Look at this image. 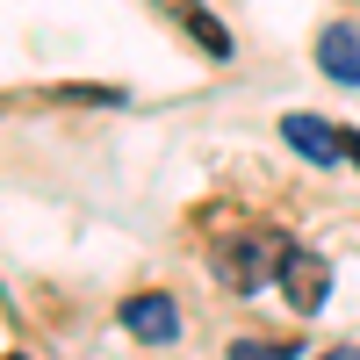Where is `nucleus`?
Here are the masks:
<instances>
[{"mask_svg": "<svg viewBox=\"0 0 360 360\" xmlns=\"http://www.w3.org/2000/svg\"><path fill=\"white\" fill-rule=\"evenodd\" d=\"M288 238L281 231H266V224H252L245 238H231V245H217V281L231 288V295H259L266 281H281V266H288Z\"/></svg>", "mask_w": 360, "mask_h": 360, "instance_id": "obj_1", "label": "nucleus"}, {"mask_svg": "<svg viewBox=\"0 0 360 360\" xmlns=\"http://www.w3.org/2000/svg\"><path fill=\"white\" fill-rule=\"evenodd\" d=\"M281 295H288L295 317H317L324 295H332V266H324L317 252H288V266H281Z\"/></svg>", "mask_w": 360, "mask_h": 360, "instance_id": "obj_2", "label": "nucleus"}, {"mask_svg": "<svg viewBox=\"0 0 360 360\" xmlns=\"http://www.w3.org/2000/svg\"><path fill=\"white\" fill-rule=\"evenodd\" d=\"M123 332L144 339V346H166L180 332V310H173V295H130L123 303Z\"/></svg>", "mask_w": 360, "mask_h": 360, "instance_id": "obj_3", "label": "nucleus"}, {"mask_svg": "<svg viewBox=\"0 0 360 360\" xmlns=\"http://www.w3.org/2000/svg\"><path fill=\"white\" fill-rule=\"evenodd\" d=\"M281 137L303 152L310 166H332V159H346V130H332V123H317V115H281Z\"/></svg>", "mask_w": 360, "mask_h": 360, "instance_id": "obj_4", "label": "nucleus"}, {"mask_svg": "<svg viewBox=\"0 0 360 360\" xmlns=\"http://www.w3.org/2000/svg\"><path fill=\"white\" fill-rule=\"evenodd\" d=\"M159 8H166V15L180 22V29H188V37H195V44H202L209 58H231V51H238V44H231V29H224L217 15H209L202 0H159Z\"/></svg>", "mask_w": 360, "mask_h": 360, "instance_id": "obj_5", "label": "nucleus"}, {"mask_svg": "<svg viewBox=\"0 0 360 360\" xmlns=\"http://www.w3.org/2000/svg\"><path fill=\"white\" fill-rule=\"evenodd\" d=\"M317 65L332 72L339 86H360V29H346V22H332L317 37Z\"/></svg>", "mask_w": 360, "mask_h": 360, "instance_id": "obj_6", "label": "nucleus"}, {"mask_svg": "<svg viewBox=\"0 0 360 360\" xmlns=\"http://www.w3.org/2000/svg\"><path fill=\"white\" fill-rule=\"evenodd\" d=\"M58 101H101V108H115L130 94H123V86H58Z\"/></svg>", "mask_w": 360, "mask_h": 360, "instance_id": "obj_7", "label": "nucleus"}, {"mask_svg": "<svg viewBox=\"0 0 360 360\" xmlns=\"http://www.w3.org/2000/svg\"><path fill=\"white\" fill-rule=\"evenodd\" d=\"M231 360H274V353H266L259 339H231Z\"/></svg>", "mask_w": 360, "mask_h": 360, "instance_id": "obj_8", "label": "nucleus"}, {"mask_svg": "<svg viewBox=\"0 0 360 360\" xmlns=\"http://www.w3.org/2000/svg\"><path fill=\"white\" fill-rule=\"evenodd\" d=\"M317 360H360V346H332V353H317Z\"/></svg>", "mask_w": 360, "mask_h": 360, "instance_id": "obj_9", "label": "nucleus"}, {"mask_svg": "<svg viewBox=\"0 0 360 360\" xmlns=\"http://www.w3.org/2000/svg\"><path fill=\"white\" fill-rule=\"evenodd\" d=\"M346 159H353V166H360V137H353V130H346Z\"/></svg>", "mask_w": 360, "mask_h": 360, "instance_id": "obj_10", "label": "nucleus"}, {"mask_svg": "<svg viewBox=\"0 0 360 360\" xmlns=\"http://www.w3.org/2000/svg\"><path fill=\"white\" fill-rule=\"evenodd\" d=\"M8 360H22V353H8Z\"/></svg>", "mask_w": 360, "mask_h": 360, "instance_id": "obj_11", "label": "nucleus"}]
</instances>
